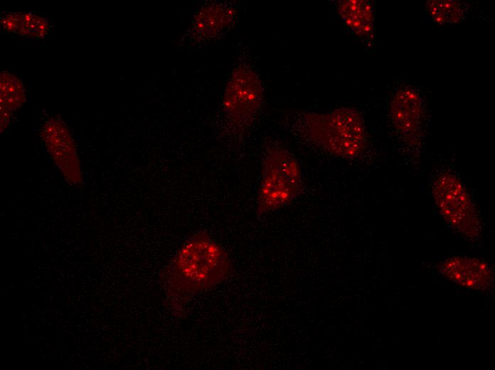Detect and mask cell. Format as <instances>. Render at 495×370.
Returning <instances> with one entry per match:
<instances>
[{
  "label": "cell",
  "instance_id": "cell-1",
  "mask_svg": "<svg viewBox=\"0 0 495 370\" xmlns=\"http://www.w3.org/2000/svg\"><path fill=\"white\" fill-rule=\"evenodd\" d=\"M231 268L228 253L201 232L188 239L170 262L167 286L176 295L203 290L223 281Z\"/></svg>",
  "mask_w": 495,
  "mask_h": 370
},
{
  "label": "cell",
  "instance_id": "cell-2",
  "mask_svg": "<svg viewBox=\"0 0 495 370\" xmlns=\"http://www.w3.org/2000/svg\"><path fill=\"white\" fill-rule=\"evenodd\" d=\"M302 132L314 144L342 159H355L365 151L368 132L358 110L342 106L326 112H307Z\"/></svg>",
  "mask_w": 495,
  "mask_h": 370
},
{
  "label": "cell",
  "instance_id": "cell-3",
  "mask_svg": "<svg viewBox=\"0 0 495 370\" xmlns=\"http://www.w3.org/2000/svg\"><path fill=\"white\" fill-rule=\"evenodd\" d=\"M302 187V172L286 149L275 148L266 154L257 196L259 215L277 210L297 198Z\"/></svg>",
  "mask_w": 495,
  "mask_h": 370
},
{
  "label": "cell",
  "instance_id": "cell-4",
  "mask_svg": "<svg viewBox=\"0 0 495 370\" xmlns=\"http://www.w3.org/2000/svg\"><path fill=\"white\" fill-rule=\"evenodd\" d=\"M427 90L408 80L393 83L387 97L388 117L400 144L412 150L421 146L427 103Z\"/></svg>",
  "mask_w": 495,
  "mask_h": 370
},
{
  "label": "cell",
  "instance_id": "cell-5",
  "mask_svg": "<svg viewBox=\"0 0 495 370\" xmlns=\"http://www.w3.org/2000/svg\"><path fill=\"white\" fill-rule=\"evenodd\" d=\"M432 192L440 214L454 230L469 239L481 236L482 225L475 204L456 174L444 171L437 175Z\"/></svg>",
  "mask_w": 495,
  "mask_h": 370
},
{
  "label": "cell",
  "instance_id": "cell-6",
  "mask_svg": "<svg viewBox=\"0 0 495 370\" xmlns=\"http://www.w3.org/2000/svg\"><path fill=\"white\" fill-rule=\"evenodd\" d=\"M263 100L262 83L257 73L247 65L232 72L225 88L223 108L235 125L247 122L259 110Z\"/></svg>",
  "mask_w": 495,
  "mask_h": 370
},
{
  "label": "cell",
  "instance_id": "cell-7",
  "mask_svg": "<svg viewBox=\"0 0 495 370\" xmlns=\"http://www.w3.org/2000/svg\"><path fill=\"white\" fill-rule=\"evenodd\" d=\"M40 134L66 180L72 184H80L82 176L77 149L67 125L59 117H50L43 124Z\"/></svg>",
  "mask_w": 495,
  "mask_h": 370
},
{
  "label": "cell",
  "instance_id": "cell-8",
  "mask_svg": "<svg viewBox=\"0 0 495 370\" xmlns=\"http://www.w3.org/2000/svg\"><path fill=\"white\" fill-rule=\"evenodd\" d=\"M437 271L451 282L476 291L488 290L494 281V271L490 264L473 257L447 258L438 263Z\"/></svg>",
  "mask_w": 495,
  "mask_h": 370
},
{
  "label": "cell",
  "instance_id": "cell-9",
  "mask_svg": "<svg viewBox=\"0 0 495 370\" xmlns=\"http://www.w3.org/2000/svg\"><path fill=\"white\" fill-rule=\"evenodd\" d=\"M337 12L348 31L363 44L374 43V9L367 0H341L336 3Z\"/></svg>",
  "mask_w": 495,
  "mask_h": 370
},
{
  "label": "cell",
  "instance_id": "cell-10",
  "mask_svg": "<svg viewBox=\"0 0 495 370\" xmlns=\"http://www.w3.org/2000/svg\"><path fill=\"white\" fill-rule=\"evenodd\" d=\"M237 11L227 4L212 3L203 6L195 17L193 31L198 38H212L230 27Z\"/></svg>",
  "mask_w": 495,
  "mask_h": 370
},
{
  "label": "cell",
  "instance_id": "cell-11",
  "mask_svg": "<svg viewBox=\"0 0 495 370\" xmlns=\"http://www.w3.org/2000/svg\"><path fill=\"white\" fill-rule=\"evenodd\" d=\"M473 4L466 1L430 0L422 8V15L429 22L439 25H455L467 19Z\"/></svg>",
  "mask_w": 495,
  "mask_h": 370
},
{
  "label": "cell",
  "instance_id": "cell-12",
  "mask_svg": "<svg viewBox=\"0 0 495 370\" xmlns=\"http://www.w3.org/2000/svg\"><path fill=\"white\" fill-rule=\"evenodd\" d=\"M0 88L1 132H2L9 124L14 112L26 101V94L20 79L6 71L1 72Z\"/></svg>",
  "mask_w": 495,
  "mask_h": 370
},
{
  "label": "cell",
  "instance_id": "cell-13",
  "mask_svg": "<svg viewBox=\"0 0 495 370\" xmlns=\"http://www.w3.org/2000/svg\"><path fill=\"white\" fill-rule=\"evenodd\" d=\"M1 25L9 32L35 38H43L49 30L46 18L31 12L3 14Z\"/></svg>",
  "mask_w": 495,
  "mask_h": 370
}]
</instances>
